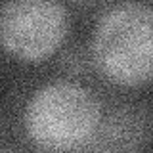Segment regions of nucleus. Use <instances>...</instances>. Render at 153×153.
I'll return each mask as SVG.
<instances>
[{
  "mask_svg": "<svg viewBox=\"0 0 153 153\" xmlns=\"http://www.w3.org/2000/svg\"><path fill=\"white\" fill-rule=\"evenodd\" d=\"M94 63L107 80L140 86L153 75V13L140 2H123L102 16L92 36Z\"/></svg>",
  "mask_w": 153,
  "mask_h": 153,
  "instance_id": "nucleus-1",
  "label": "nucleus"
},
{
  "mask_svg": "<svg viewBox=\"0 0 153 153\" xmlns=\"http://www.w3.org/2000/svg\"><path fill=\"white\" fill-rule=\"evenodd\" d=\"M100 124V105L92 92L75 82H52L29 100L25 130L40 149L69 151L94 138Z\"/></svg>",
  "mask_w": 153,
  "mask_h": 153,
  "instance_id": "nucleus-2",
  "label": "nucleus"
},
{
  "mask_svg": "<svg viewBox=\"0 0 153 153\" xmlns=\"http://www.w3.org/2000/svg\"><path fill=\"white\" fill-rule=\"evenodd\" d=\"M67 31L69 16L59 0H6L0 8V42L17 59L50 57Z\"/></svg>",
  "mask_w": 153,
  "mask_h": 153,
  "instance_id": "nucleus-3",
  "label": "nucleus"
}]
</instances>
